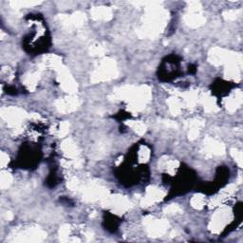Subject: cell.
I'll list each match as a JSON object with an SVG mask.
<instances>
[{"instance_id": "obj_3", "label": "cell", "mask_w": 243, "mask_h": 243, "mask_svg": "<svg viewBox=\"0 0 243 243\" xmlns=\"http://www.w3.org/2000/svg\"><path fill=\"white\" fill-rule=\"evenodd\" d=\"M192 204L197 207V208H200L202 205H203V199L202 197H200V196H198V197H195L192 200Z\"/></svg>"}, {"instance_id": "obj_5", "label": "cell", "mask_w": 243, "mask_h": 243, "mask_svg": "<svg viewBox=\"0 0 243 243\" xmlns=\"http://www.w3.org/2000/svg\"><path fill=\"white\" fill-rule=\"evenodd\" d=\"M178 211H180V208H178V206H175V205H170L168 206L167 208H166V212L169 213V214H173V213H176Z\"/></svg>"}, {"instance_id": "obj_1", "label": "cell", "mask_w": 243, "mask_h": 243, "mask_svg": "<svg viewBox=\"0 0 243 243\" xmlns=\"http://www.w3.org/2000/svg\"><path fill=\"white\" fill-rule=\"evenodd\" d=\"M1 116L11 125H16L24 118V112L16 108H2Z\"/></svg>"}, {"instance_id": "obj_2", "label": "cell", "mask_w": 243, "mask_h": 243, "mask_svg": "<svg viewBox=\"0 0 243 243\" xmlns=\"http://www.w3.org/2000/svg\"><path fill=\"white\" fill-rule=\"evenodd\" d=\"M12 181V177L11 176V174L8 172H2L1 174V180H0V183H1V188H7L8 186H10V184Z\"/></svg>"}, {"instance_id": "obj_4", "label": "cell", "mask_w": 243, "mask_h": 243, "mask_svg": "<svg viewBox=\"0 0 243 243\" xmlns=\"http://www.w3.org/2000/svg\"><path fill=\"white\" fill-rule=\"evenodd\" d=\"M8 163H9V157H8V155L5 154L4 152H2L1 153V166L4 167L6 164H8Z\"/></svg>"}]
</instances>
